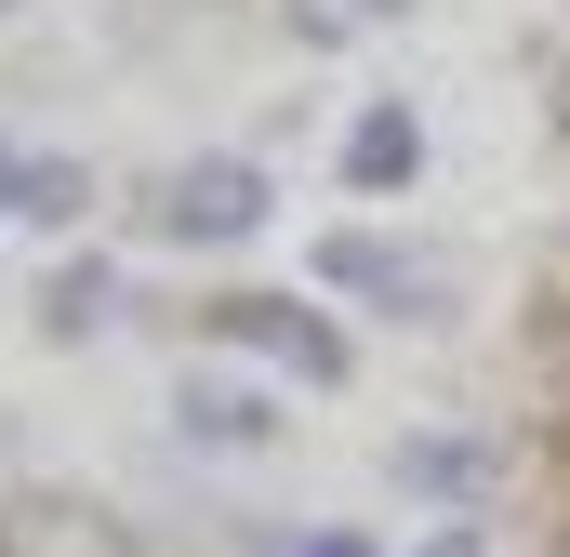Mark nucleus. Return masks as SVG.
Masks as SVG:
<instances>
[{
	"label": "nucleus",
	"instance_id": "obj_4",
	"mask_svg": "<svg viewBox=\"0 0 570 557\" xmlns=\"http://www.w3.org/2000/svg\"><path fill=\"white\" fill-rule=\"evenodd\" d=\"M412 173H425V120H412V107H358V120H345V186H358V199H399Z\"/></svg>",
	"mask_w": 570,
	"mask_h": 557
},
{
	"label": "nucleus",
	"instance_id": "obj_10",
	"mask_svg": "<svg viewBox=\"0 0 570 557\" xmlns=\"http://www.w3.org/2000/svg\"><path fill=\"white\" fill-rule=\"evenodd\" d=\"M0 213H27V159L13 146H0Z\"/></svg>",
	"mask_w": 570,
	"mask_h": 557
},
{
	"label": "nucleus",
	"instance_id": "obj_6",
	"mask_svg": "<svg viewBox=\"0 0 570 557\" xmlns=\"http://www.w3.org/2000/svg\"><path fill=\"white\" fill-rule=\"evenodd\" d=\"M173 424H186V438H226V451H253V438H266V399H239V385H186V399H173Z\"/></svg>",
	"mask_w": 570,
	"mask_h": 557
},
{
	"label": "nucleus",
	"instance_id": "obj_2",
	"mask_svg": "<svg viewBox=\"0 0 570 557\" xmlns=\"http://www.w3.org/2000/svg\"><path fill=\"white\" fill-rule=\"evenodd\" d=\"M266 173L253 159H186V173H159V240H186V253H239L253 226H266Z\"/></svg>",
	"mask_w": 570,
	"mask_h": 557
},
{
	"label": "nucleus",
	"instance_id": "obj_12",
	"mask_svg": "<svg viewBox=\"0 0 570 557\" xmlns=\"http://www.w3.org/2000/svg\"><path fill=\"white\" fill-rule=\"evenodd\" d=\"M425 557H478V531H438V545H425Z\"/></svg>",
	"mask_w": 570,
	"mask_h": 557
},
{
	"label": "nucleus",
	"instance_id": "obj_11",
	"mask_svg": "<svg viewBox=\"0 0 570 557\" xmlns=\"http://www.w3.org/2000/svg\"><path fill=\"white\" fill-rule=\"evenodd\" d=\"M305 557H372V545H358V531H318V545H305Z\"/></svg>",
	"mask_w": 570,
	"mask_h": 557
},
{
	"label": "nucleus",
	"instance_id": "obj_8",
	"mask_svg": "<svg viewBox=\"0 0 570 557\" xmlns=\"http://www.w3.org/2000/svg\"><path fill=\"white\" fill-rule=\"evenodd\" d=\"M80 199H94V173H80V159H27V226H67Z\"/></svg>",
	"mask_w": 570,
	"mask_h": 557
},
{
	"label": "nucleus",
	"instance_id": "obj_5",
	"mask_svg": "<svg viewBox=\"0 0 570 557\" xmlns=\"http://www.w3.org/2000/svg\"><path fill=\"white\" fill-rule=\"evenodd\" d=\"M318 278H345L358 305H412V253H399V240H358V226L318 240Z\"/></svg>",
	"mask_w": 570,
	"mask_h": 557
},
{
	"label": "nucleus",
	"instance_id": "obj_13",
	"mask_svg": "<svg viewBox=\"0 0 570 557\" xmlns=\"http://www.w3.org/2000/svg\"><path fill=\"white\" fill-rule=\"evenodd\" d=\"M558 120H570V67H558Z\"/></svg>",
	"mask_w": 570,
	"mask_h": 557
},
{
	"label": "nucleus",
	"instance_id": "obj_9",
	"mask_svg": "<svg viewBox=\"0 0 570 557\" xmlns=\"http://www.w3.org/2000/svg\"><path fill=\"white\" fill-rule=\"evenodd\" d=\"M40 319H53V332H94V319H107V266L80 253V266L53 278V292H40Z\"/></svg>",
	"mask_w": 570,
	"mask_h": 557
},
{
	"label": "nucleus",
	"instance_id": "obj_7",
	"mask_svg": "<svg viewBox=\"0 0 570 557\" xmlns=\"http://www.w3.org/2000/svg\"><path fill=\"white\" fill-rule=\"evenodd\" d=\"M399 478H412V491H438V505H464L491 465H478V438H399Z\"/></svg>",
	"mask_w": 570,
	"mask_h": 557
},
{
	"label": "nucleus",
	"instance_id": "obj_3",
	"mask_svg": "<svg viewBox=\"0 0 570 557\" xmlns=\"http://www.w3.org/2000/svg\"><path fill=\"white\" fill-rule=\"evenodd\" d=\"M0 557H134V531L80 491H13L0 505Z\"/></svg>",
	"mask_w": 570,
	"mask_h": 557
},
{
	"label": "nucleus",
	"instance_id": "obj_1",
	"mask_svg": "<svg viewBox=\"0 0 570 557\" xmlns=\"http://www.w3.org/2000/svg\"><path fill=\"white\" fill-rule=\"evenodd\" d=\"M213 332L253 345V359H279V385H305V399L345 385V332H332L305 292H213Z\"/></svg>",
	"mask_w": 570,
	"mask_h": 557
}]
</instances>
